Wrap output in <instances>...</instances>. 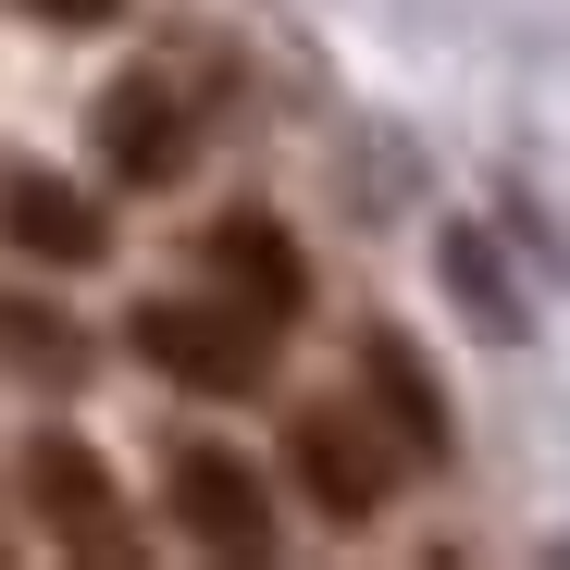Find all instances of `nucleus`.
Returning <instances> with one entry per match:
<instances>
[{
  "mask_svg": "<svg viewBox=\"0 0 570 570\" xmlns=\"http://www.w3.org/2000/svg\"><path fill=\"white\" fill-rule=\"evenodd\" d=\"M397 459L410 446L372 422V410H298V422H285V471H298V497L323 521H372L385 484H397Z\"/></svg>",
  "mask_w": 570,
  "mask_h": 570,
  "instance_id": "2",
  "label": "nucleus"
},
{
  "mask_svg": "<svg viewBox=\"0 0 570 570\" xmlns=\"http://www.w3.org/2000/svg\"><path fill=\"white\" fill-rule=\"evenodd\" d=\"M360 372H372V422H385L410 459H446V397H434V372L410 360V335H360Z\"/></svg>",
  "mask_w": 570,
  "mask_h": 570,
  "instance_id": "8",
  "label": "nucleus"
},
{
  "mask_svg": "<svg viewBox=\"0 0 570 570\" xmlns=\"http://www.w3.org/2000/svg\"><path fill=\"white\" fill-rule=\"evenodd\" d=\"M137 360L161 372V385H186V397H248L261 372H273V311H224V298H137Z\"/></svg>",
  "mask_w": 570,
  "mask_h": 570,
  "instance_id": "1",
  "label": "nucleus"
},
{
  "mask_svg": "<svg viewBox=\"0 0 570 570\" xmlns=\"http://www.w3.org/2000/svg\"><path fill=\"white\" fill-rule=\"evenodd\" d=\"M212 261L248 285V311H273V323L311 311V261H298V236H285L273 212H224V224H212Z\"/></svg>",
  "mask_w": 570,
  "mask_h": 570,
  "instance_id": "7",
  "label": "nucleus"
},
{
  "mask_svg": "<svg viewBox=\"0 0 570 570\" xmlns=\"http://www.w3.org/2000/svg\"><path fill=\"white\" fill-rule=\"evenodd\" d=\"M0 360H13L26 385H75V372H87V335H75L62 311H38V298H0Z\"/></svg>",
  "mask_w": 570,
  "mask_h": 570,
  "instance_id": "9",
  "label": "nucleus"
},
{
  "mask_svg": "<svg viewBox=\"0 0 570 570\" xmlns=\"http://www.w3.org/2000/svg\"><path fill=\"white\" fill-rule=\"evenodd\" d=\"M13 13H26V26H62V38H87V26H112L125 0H13Z\"/></svg>",
  "mask_w": 570,
  "mask_h": 570,
  "instance_id": "10",
  "label": "nucleus"
},
{
  "mask_svg": "<svg viewBox=\"0 0 570 570\" xmlns=\"http://www.w3.org/2000/svg\"><path fill=\"white\" fill-rule=\"evenodd\" d=\"M26 509L62 558H137V521H125V484L100 471V446L75 434H26Z\"/></svg>",
  "mask_w": 570,
  "mask_h": 570,
  "instance_id": "3",
  "label": "nucleus"
},
{
  "mask_svg": "<svg viewBox=\"0 0 570 570\" xmlns=\"http://www.w3.org/2000/svg\"><path fill=\"white\" fill-rule=\"evenodd\" d=\"M100 161L125 186H174L186 161H199V125H186V100H174L161 75H112L100 87Z\"/></svg>",
  "mask_w": 570,
  "mask_h": 570,
  "instance_id": "5",
  "label": "nucleus"
},
{
  "mask_svg": "<svg viewBox=\"0 0 570 570\" xmlns=\"http://www.w3.org/2000/svg\"><path fill=\"white\" fill-rule=\"evenodd\" d=\"M161 509H174L186 546H212V558H261V546H273V484H261L236 446H174Z\"/></svg>",
  "mask_w": 570,
  "mask_h": 570,
  "instance_id": "4",
  "label": "nucleus"
},
{
  "mask_svg": "<svg viewBox=\"0 0 570 570\" xmlns=\"http://www.w3.org/2000/svg\"><path fill=\"white\" fill-rule=\"evenodd\" d=\"M0 236H13L26 261H50V273H87L112 248V224L87 212V186H62V174H13L0 186Z\"/></svg>",
  "mask_w": 570,
  "mask_h": 570,
  "instance_id": "6",
  "label": "nucleus"
}]
</instances>
